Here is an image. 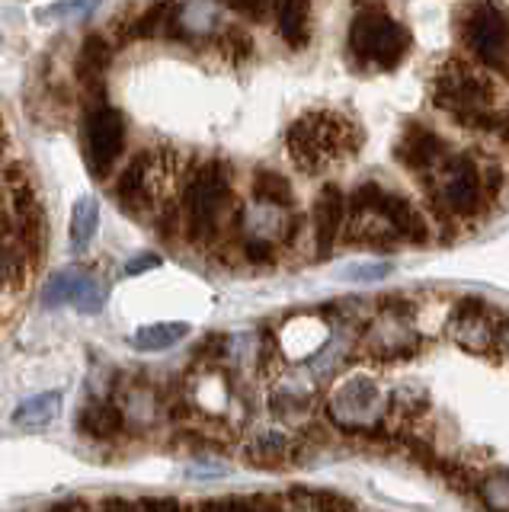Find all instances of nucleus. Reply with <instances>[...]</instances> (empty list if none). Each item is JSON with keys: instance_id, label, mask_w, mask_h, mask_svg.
Instances as JSON below:
<instances>
[{"instance_id": "nucleus-1", "label": "nucleus", "mask_w": 509, "mask_h": 512, "mask_svg": "<svg viewBox=\"0 0 509 512\" xmlns=\"http://www.w3.org/2000/svg\"><path fill=\"white\" fill-rule=\"evenodd\" d=\"M231 205V167L218 157L205 160L183 180V234L193 244H212Z\"/></svg>"}, {"instance_id": "nucleus-2", "label": "nucleus", "mask_w": 509, "mask_h": 512, "mask_svg": "<svg viewBox=\"0 0 509 512\" xmlns=\"http://www.w3.org/2000/svg\"><path fill=\"white\" fill-rule=\"evenodd\" d=\"M285 141H289V154L298 170L321 173L330 164H337V160L353 157L362 135L353 122H346L337 112L317 109L295 119Z\"/></svg>"}, {"instance_id": "nucleus-3", "label": "nucleus", "mask_w": 509, "mask_h": 512, "mask_svg": "<svg viewBox=\"0 0 509 512\" xmlns=\"http://www.w3.org/2000/svg\"><path fill=\"white\" fill-rule=\"evenodd\" d=\"M349 48L359 64L378 71H391L410 52V32L381 7H362L349 26Z\"/></svg>"}, {"instance_id": "nucleus-4", "label": "nucleus", "mask_w": 509, "mask_h": 512, "mask_svg": "<svg viewBox=\"0 0 509 512\" xmlns=\"http://www.w3.org/2000/svg\"><path fill=\"white\" fill-rule=\"evenodd\" d=\"M436 106L452 112L458 122L471 128H490L493 125V84L477 68L465 61H449L436 77Z\"/></svg>"}, {"instance_id": "nucleus-5", "label": "nucleus", "mask_w": 509, "mask_h": 512, "mask_svg": "<svg viewBox=\"0 0 509 512\" xmlns=\"http://www.w3.org/2000/svg\"><path fill=\"white\" fill-rule=\"evenodd\" d=\"M125 148V116L109 103L87 109L84 116V157L97 180L113 173L116 160Z\"/></svg>"}, {"instance_id": "nucleus-6", "label": "nucleus", "mask_w": 509, "mask_h": 512, "mask_svg": "<svg viewBox=\"0 0 509 512\" xmlns=\"http://www.w3.org/2000/svg\"><path fill=\"white\" fill-rule=\"evenodd\" d=\"M484 183L471 157H445L436 176V202L452 215H474L481 208Z\"/></svg>"}, {"instance_id": "nucleus-7", "label": "nucleus", "mask_w": 509, "mask_h": 512, "mask_svg": "<svg viewBox=\"0 0 509 512\" xmlns=\"http://www.w3.org/2000/svg\"><path fill=\"white\" fill-rule=\"evenodd\" d=\"M465 39L471 52L490 68L503 71L509 64V16L500 7H474L465 20Z\"/></svg>"}, {"instance_id": "nucleus-8", "label": "nucleus", "mask_w": 509, "mask_h": 512, "mask_svg": "<svg viewBox=\"0 0 509 512\" xmlns=\"http://www.w3.org/2000/svg\"><path fill=\"white\" fill-rule=\"evenodd\" d=\"M381 413H385V400H381L372 378H349L330 397V416L343 429H372L381 420Z\"/></svg>"}, {"instance_id": "nucleus-9", "label": "nucleus", "mask_w": 509, "mask_h": 512, "mask_svg": "<svg viewBox=\"0 0 509 512\" xmlns=\"http://www.w3.org/2000/svg\"><path fill=\"white\" fill-rule=\"evenodd\" d=\"M106 301V288L100 279H93L84 269H61L42 285V304L45 308H61L74 304L81 314H100Z\"/></svg>"}, {"instance_id": "nucleus-10", "label": "nucleus", "mask_w": 509, "mask_h": 512, "mask_svg": "<svg viewBox=\"0 0 509 512\" xmlns=\"http://www.w3.org/2000/svg\"><path fill=\"white\" fill-rule=\"evenodd\" d=\"M116 48L109 42L103 32H87L81 48H77V61H74V74H77V84L84 87L90 109L93 106H103L106 100V71L113 64Z\"/></svg>"}, {"instance_id": "nucleus-11", "label": "nucleus", "mask_w": 509, "mask_h": 512, "mask_svg": "<svg viewBox=\"0 0 509 512\" xmlns=\"http://www.w3.org/2000/svg\"><path fill=\"white\" fill-rule=\"evenodd\" d=\"M151 160L154 151H138L125 170L119 173V183H116V199L122 205V212L129 215H145L148 208H161L154 196V183H151Z\"/></svg>"}, {"instance_id": "nucleus-12", "label": "nucleus", "mask_w": 509, "mask_h": 512, "mask_svg": "<svg viewBox=\"0 0 509 512\" xmlns=\"http://www.w3.org/2000/svg\"><path fill=\"white\" fill-rule=\"evenodd\" d=\"M343 221H346V199L340 186L327 183L314 205V240H317V256H321V260H327L330 250L337 247Z\"/></svg>"}, {"instance_id": "nucleus-13", "label": "nucleus", "mask_w": 509, "mask_h": 512, "mask_svg": "<svg viewBox=\"0 0 509 512\" xmlns=\"http://www.w3.org/2000/svg\"><path fill=\"white\" fill-rule=\"evenodd\" d=\"M452 336L471 349V352H484L493 343V314L487 304L481 301H461L452 317Z\"/></svg>"}, {"instance_id": "nucleus-14", "label": "nucleus", "mask_w": 509, "mask_h": 512, "mask_svg": "<svg viewBox=\"0 0 509 512\" xmlns=\"http://www.w3.org/2000/svg\"><path fill=\"white\" fill-rule=\"evenodd\" d=\"M397 160L407 167V170H433L436 164L445 160V144L436 132H429L420 122L407 125L404 138L397 141Z\"/></svg>"}, {"instance_id": "nucleus-15", "label": "nucleus", "mask_w": 509, "mask_h": 512, "mask_svg": "<svg viewBox=\"0 0 509 512\" xmlns=\"http://www.w3.org/2000/svg\"><path fill=\"white\" fill-rule=\"evenodd\" d=\"M218 4H180L170 7L167 36L173 39H205L218 29Z\"/></svg>"}, {"instance_id": "nucleus-16", "label": "nucleus", "mask_w": 509, "mask_h": 512, "mask_svg": "<svg viewBox=\"0 0 509 512\" xmlns=\"http://www.w3.org/2000/svg\"><path fill=\"white\" fill-rule=\"evenodd\" d=\"M122 429H125V413L113 400H90V404L77 413V432L87 439L109 442V439H116Z\"/></svg>"}, {"instance_id": "nucleus-17", "label": "nucleus", "mask_w": 509, "mask_h": 512, "mask_svg": "<svg viewBox=\"0 0 509 512\" xmlns=\"http://www.w3.org/2000/svg\"><path fill=\"white\" fill-rule=\"evenodd\" d=\"M378 212L388 221V228L394 231V237L404 240H426V221L423 215L413 208V202H407L404 196H394V192H381L378 199Z\"/></svg>"}, {"instance_id": "nucleus-18", "label": "nucleus", "mask_w": 509, "mask_h": 512, "mask_svg": "<svg viewBox=\"0 0 509 512\" xmlns=\"http://www.w3.org/2000/svg\"><path fill=\"white\" fill-rule=\"evenodd\" d=\"M61 413V391H42L36 397H26L23 404L13 410V426H23V429H42L58 420Z\"/></svg>"}, {"instance_id": "nucleus-19", "label": "nucleus", "mask_w": 509, "mask_h": 512, "mask_svg": "<svg viewBox=\"0 0 509 512\" xmlns=\"http://www.w3.org/2000/svg\"><path fill=\"white\" fill-rule=\"evenodd\" d=\"M250 189H253V199L266 208H279L282 212V208L292 205V183L276 170H257L253 173Z\"/></svg>"}, {"instance_id": "nucleus-20", "label": "nucleus", "mask_w": 509, "mask_h": 512, "mask_svg": "<svg viewBox=\"0 0 509 512\" xmlns=\"http://www.w3.org/2000/svg\"><path fill=\"white\" fill-rule=\"evenodd\" d=\"M97 224H100V202L93 196L77 199L71 212V250L74 253H84L90 247L93 234H97Z\"/></svg>"}, {"instance_id": "nucleus-21", "label": "nucleus", "mask_w": 509, "mask_h": 512, "mask_svg": "<svg viewBox=\"0 0 509 512\" xmlns=\"http://www.w3.org/2000/svg\"><path fill=\"white\" fill-rule=\"evenodd\" d=\"M311 16H308V7L292 0V4H282L279 7V36L289 42L295 52L308 45V36H311Z\"/></svg>"}, {"instance_id": "nucleus-22", "label": "nucleus", "mask_w": 509, "mask_h": 512, "mask_svg": "<svg viewBox=\"0 0 509 512\" xmlns=\"http://www.w3.org/2000/svg\"><path fill=\"white\" fill-rule=\"evenodd\" d=\"M292 445L285 436H279V432H263L260 439H253L247 455H250V464H257V468H279V464H285V458H289Z\"/></svg>"}, {"instance_id": "nucleus-23", "label": "nucleus", "mask_w": 509, "mask_h": 512, "mask_svg": "<svg viewBox=\"0 0 509 512\" xmlns=\"http://www.w3.org/2000/svg\"><path fill=\"white\" fill-rule=\"evenodd\" d=\"M186 333H189V324H151V327H141L132 336V346L141 352L170 349V346H177Z\"/></svg>"}, {"instance_id": "nucleus-24", "label": "nucleus", "mask_w": 509, "mask_h": 512, "mask_svg": "<svg viewBox=\"0 0 509 512\" xmlns=\"http://www.w3.org/2000/svg\"><path fill=\"white\" fill-rule=\"evenodd\" d=\"M199 512H282L279 500L269 496H225V500H205Z\"/></svg>"}, {"instance_id": "nucleus-25", "label": "nucleus", "mask_w": 509, "mask_h": 512, "mask_svg": "<svg viewBox=\"0 0 509 512\" xmlns=\"http://www.w3.org/2000/svg\"><path fill=\"white\" fill-rule=\"evenodd\" d=\"M481 500L490 512H509V471H497L484 480Z\"/></svg>"}, {"instance_id": "nucleus-26", "label": "nucleus", "mask_w": 509, "mask_h": 512, "mask_svg": "<svg viewBox=\"0 0 509 512\" xmlns=\"http://www.w3.org/2000/svg\"><path fill=\"white\" fill-rule=\"evenodd\" d=\"M218 45L225 48V55H231L234 61H241V58H247L250 55V48H253V42H250V36L244 29H237V26H231V29H225V36L218 39Z\"/></svg>"}, {"instance_id": "nucleus-27", "label": "nucleus", "mask_w": 509, "mask_h": 512, "mask_svg": "<svg viewBox=\"0 0 509 512\" xmlns=\"http://www.w3.org/2000/svg\"><path fill=\"white\" fill-rule=\"evenodd\" d=\"M0 186H7L10 192H20V189H33V180H29V170L20 160H10V164L0 170Z\"/></svg>"}, {"instance_id": "nucleus-28", "label": "nucleus", "mask_w": 509, "mask_h": 512, "mask_svg": "<svg viewBox=\"0 0 509 512\" xmlns=\"http://www.w3.org/2000/svg\"><path fill=\"white\" fill-rule=\"evenodd\" d=\"M388 272H391V263H362V266H349L346 269V279L375 282V279H385Z\"/></svg>"}, {"instance_id": "nucleus-29", "label": "nucleus", "mask_w": 509, "mask_h": 512, "mask_svg": "<svg viewBox=\"0 0 509 512\" xmlns=\"http://www.w3.org/2000/svg\"><path fill=\"white\" fill-rule=\"evenodd\" d=\"M138 512H183V506L173 500V496H145V500H135Z\"/></svg>"}, {"instance_id": "nucleus-30", "label": "nucleus", "mask_w": 509, "mask_h": 512, "mask_svg": "<svg viewBox=\"0 0 509 512\" xmlns=\"http://www.w3.org/2000/svg\"><path fill=\"white\" fill-rule=\"evenodd\" d=\"M154 266H161V256H157V253H141V256H135V260L125 263V276H141V272H148Z\"/></svg>"}, {"instance_id": "nucleus-31", "label": "nucleus", "mask_w": 509, "mask_h": 512, "mask_svg": "<svg viewBox=\"0 0 509 512\" xmlns=\"http://www.w3.org/2000/svg\"><path fill=\"white\" fill-rule=\"evenodd\" d=\"M97 512H138V503L122 500V496H106V500L97 506Z\"/></svg>"}, {"instance_id": "nucleus-32", "label": "nucleus", "mask_w": 509, "mask_h": 512, "mask_svg": "<svg viewBox=\"0 0 509 512\" xmlns=\"http://www.w3.org/2000/svg\"><path fill=\"white\" fill-rule=\"evenodd\" d=\"M97 7L93 4H58V7H49V13H71V16H87Z\"/></svg>"}, {"instance_id": "nucleus-33", "label": "nucleus", "mask_w": 509, "mask_h": 512, "mask_svg": "<svg viewBox=\"0 0 509 512\" xmlns=\"http://www.w3.org/2000/svg\"><path fill=\"white\" fill-rule=\"evenodd\" d=\"M7 282H10V250L4 240H0V285H7Z\"/></svg>"}, {"instance_id": "nucleus-34", "label": "nucleus", "mask_w": 509, "mask_h": 512, "mask_svg": "<svg viewBox=\"0 0 509 512\" xmlns=\"http://www.w3.org/2000/svg\"><path fill=\"white\" fill-rule=\"evenodd\" d=\"M189 474L193 477H218V474H225V468H215V464H193Z\"/></svg>"}, {"instance_id": "nucleus-35", "label": "nucleus", "mask_w": 509, "mask_h": 512, "mask_svg": "<svg viewBox=\"0 0 509 512\" xmlns=\"http://www.w3.org/2000/svg\"><path fill=\"white\" fill-rule=\"evenodd\" d=\"M0 141H4V128H0Z\"/></svg>"}]
</instances>
